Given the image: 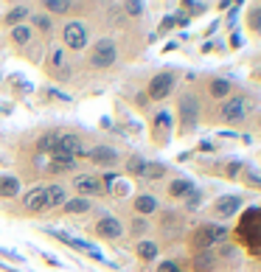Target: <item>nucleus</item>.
Wrapping results in <instances>:
<instances>
[{
	"instance_id": "41",
	"label": "nucleus",
	"mask_w": 261,
	"mask_h": 272,
	"mask_svg": "<svg viewBox=\"0 0 261 272\" xmlns=\"http://www.w3.org/2000/svg\"><path fill=\"white\" fill-rule=\"evenodd\" d=\"M239 186L247 188V191L261 194V168L253 160H244V168H241V174H239Z\"/></svg>"
},
{
	"instance_id": "13",
	"label": "nucleus",
	"mask_w": 261,
	"mask_h": 272,
	"mask_svg": "<svg viewBox=\"0 0 261 272\" xmlns=\"http://www.w3.org/2000/svg\"><path fill=\"white\" fill-rule=\"evenodd\" d=\"M96 40L90 22L85 17H73V20H62L57 26V45H62L71 56H82L87 50V45Z\"/></svg>"
},
{
	"instance_id": "3",
	"label": "nucleus",
	"mask_w": 261,
	"mask_h": 272,
	"mask_svg": "<svg viewBox=\"0 0 261 272\" xmlns=\"http://www.w3.org/2000/svg\"><path fill=\"white\" fill-rule=\"evenodd\" d=\"M261 107V96L250 87H241L236 96L219 101V104H205L202 126H230L233 132H241L247 118Z\"/></svg>"
},
{
	"instance_id": "38",
	"label": "nucleus",
	"mask_w": 261,
	"mask_h": 272,
	"mask_svg": "<svg viewBox=\"0 0 261 272\" xmlns=\"http://www.w3.org/2000/svg\"><path fill=\"white\" fill-rule=\"evenodd\" d=\"M241 12H244V14H241V26H244V31L250 34V40L261 42V0L247 3Z\"/></svg>"
},
{
	"instance_id": "54",
	"label": "nucleus",
	"mask_w": 261,
	"mask_h": 272,
	"mask_svg": "<svg viewBox=\"0 0 261 272\" xmlns=\"http://www.w3.org/2000/svg\"><path fill=\"white\" fill-rule=\"evenodd\" d=\"M253 261H255V270H258V272H261V252H258V256H255V258H253Z\"/></svg>"
},
{
	"instance_id": "29",
	"label": "nucleus",
	"mask_w": 261,
	"mask_h": 272,
	"mask_svg": "<svg viewBox=\"0 0 261 272\" xmlns=\"http://www.w3.org/2000/svg\"><path fill=\"white\" fill-rule=\"evenodd\" d=\"M3 93H6V98L15 104V101H23L29 98L31 93H34V84H31L23 73H9V76H3V87H0Z\"/></svg>"
},
{
	"instance_id": "18",
	"label": "nucleus",
	"mask_w": 261,
	"mask_h": 272,
	"mask_svg": "<svg viewBox=\"0 0 261 272\" xmlns=\"http://www.w3.org/2000/svg\"><path fill=\"white\" fill-rule=\"evenodd\" d=\"M194 168L208 177H219L227 182H239V174L244 168L241 158H227V154H216V158H194Z\"/></svg>"
},
{
	"instance_id": "27",
	"label": "nucleus",
	"mask_w": 261,
	"mask_h": 272,
	"mask_svg": "<svg viewBox=\"0 0 261 272\" xmlns=\"http://www.w3.org/2000/svg\"><path fill=\"white\" fill-rule=\"evenodd\" d=\"M34 14V3H6L0 12V31L6 34L9 28H17L23 22H29V17Z\"/></svg>"
},
{
	"instance_id": "23",
	"label": "nucleus",
	"mask_w": 261,
	"mask_h": 272,
	"mask_svg": "<svg viewBox=\"0 0 261 272\" xmlns=\"http://www.w3.org/2000/svg\"><path fill=\"white\" fill-rule=\"evenodd\" d=\"M194 188H197L194 180L185 177V174H180V172H174L160 188H157V196H160L163 205H180V202H183Z\"/></svg>"
},
{
	"instance_id": "28",
	"label": "nucleus",
	"mask_w": 261,
	"mask_h": 272,
	"mask_svg": "<svg viewBox=\"0 0 261 272\" xmlns=\"http://www.w3.org/2000/svg\"><path fill=\"white\" fill-rule=\"evenodd\" d=\"M113 124H115L113 129L118 132V135H124V138H138V135H141V129H143L141 126V118L129 112L121 101H115V107H113Z\"/></svg>"
},
{
	"instance_id": "45",
	"label": "nucleus",
	"mask_w": 261,
	"mask_h": 272,
	"mask_svg": "<svg viewBox=\"0 0 261 272\" xmlns=\"http://www.w3.org/2000/svg\"><path fill=\"white\" fill-rule=\"evenodd\" d=\"M171 31H177V26H174V14H166L160 22H157V28H155V34H152V36H155V40H157V36H169Z\"/></svg>"
},
{
	"instance_id": "34",
	"label": "nucleus",
	"mask_w": 261,
	"mask_h": 272,
	"mask_svg": "<svg viewBox=\"0 0 261 272\" xmlns=\"http://www.w3.org/2000/svg\"><path fill=\"white\" fill-rule=\"evenodd\" d=\"M68 200H71L68 182H59V180H48V182H45V208H48V219L57 214Z\"/></svg>"
},
{
	"instance_id": "9",
	"label": "nucleus",
	"mask_w": 261,
	"mask_h": 272,
	"mask_svg": "<svg viewBox=\"0 0 261 272\" xmlns=\"http://www.w3.org/2000/svg\"><path fill=\"white\" fill-rule=\"evenodd\" d=\"M230 238L244 250L247 261L261 252V205H244L230 228Z\"/></svg>"
},
{
	"instance_id": "7",
	"label": "nucleus",
	"mask_w": 261,
	"mask_h": 272,
	"mask_svg": "<svg viewBox=\"0 0 261 272\" xmlns=\"http://www.w3.org/2000/svg\"><path fill=\"white\" fill-rule=\"evenodd\" d=\"M85 236H87V242H90V238L93 242H104L107 247H113V250H129L127 236H124V219H121L115 210L101 208L93 219H87Z\"/></svg>"
},
{
	"instance_id": "5",
	"label": "nucleus",
	"mask_w": 261,
	"mask_h": 272,
	"mask_svg": "<svg viewBox=\"0 0 261 272\" xmlns=\"http://www.w3.org/2000/svg\"><path fill=\"white\" fill-rule=\"evenodd\" d=\"M183 79H185V70L177 68V64H163V68L143 70V93H146L149 104L152 107H166V101L174 98Z\"/></svg>"
},
{
	"instance_id": "50",
	"label": "nucleus",
	"mask_w": 261,
	"mask_h": 272,
	"mask_svg": "<svg viewBox=\"0 0 261 272\" xmlns=\"http://www.w3.org/2000/svg\"><path fill=\"white\" fill-rule=\"evenodd\" d=\"M188 22H191V20L183 14V12H174V26H177V28H185Z\"/></svg>"
},
{
	"instance_id": "31",
	"label": "nucleus",
	"mask_w": 261,
	"mask_h": 272,
	"mask_svg": "<svg viewBox=\"0 0 261 272\" xmlns=\"http://www.w3.org/2000/svg\"><path fill=\"white\" fill-rule=\"evenodd\" d=\"M29 26L34 28V34L40 36L45 45L57 42V26H59V22L54 20V17H48L45 12H40V8H37V3H34V14L29 17Z\"/></svg>"
},
{
	"instance_id": "2",
	"label": "nucleus",
	"mask_w": 261,
	"mask_h": 272,
	"mask_svg": "<svg viewBox=\"0 0 261 272\" xmlns=\"http://www.w3.org/2000/svg\"><path fill=\"white\" fill-rule=\"evenodd\" d=\"M171 101H174V107H171V115H174V138L188 140V138H194L202 129V115H205V101L197 87V73H185L183 84L177 87V93Z\"/></svg>"
},
{
	"instance_id": "44",
	"label": "nucleus",
	"mask_w": 261,
	"mask_h": 272,
	"mask_svg": "<svg viewBox=\"0 0 261 272\" xmlns=\"http://www.w3.org/2000/svg\"><path fill=\"white\" fill-rule=\"evenodd\" d=\"M177 12H183L188 20H194V17H202L211 12V3H194V0H183L180 6H177Z\"/></svg>"
},
{
	"instance_id": "52",
	"label": "nucleus",
	"mask_w": 261,
	"mask_h": 272,
	"mask_svg": "<svg viewBox=\"0 0 261 272\" xmlns=\"http://www.w3.org/2000/svg\"><path fill=\"white\" fill-rule=\"evenodd\" d=\"M43 258H45V264H48V266H62V264H59V261H57L54 256H43Z\"/></svg>"
},
{
	"instance_id": "19",
	"label": "nucleus",
	"mask_w": 261,
	"mask_h": 272,
	"mask_svg": "<svg viewBox=\"0 0 261 272\" xmlns=\"http://www.w3.org/2000/svg\"><path fill=\"white\" fill-rule=\"evenodd\" d=\"M68 191L71 196H82V200H90V202H107V186H104V177L93 168H85L82 174L68 180Z\"/></svg>"
},
{
	"instance_id": "43",
	"label": "nucleus",
	"mask_w": 261,
	"mask_h": 272,
	"mask_svg": "<svg viewBox=\"0 0 261 272\" xmlns=\"http://www.w3.org/2000/svg\"><path fill=\"white\" fill-rule=\"evenodd\" d=\"M191 152H194L197 158H216V154H222V144H219V140H211V138H202Z\"/></svg>"
},
{
	"instance_id": "36",
	"label": "nucleus",
	"mask_w": 261,
	"mask_h": 272,
	"mask_svg": "<svg viewBox=\"0 0 261 272\" xmlns=\"http://www.w3.org/2000/svg\"><path fill=\"white\" fill-rule=\"evenodd\" d=\"M129 250H132L135 261H138L141 266H146V270H149L152 264H155L157 258L163 256V252H160V247H157V242H155L152 236H149V238H141V242H135L132 247H129Z\"/></svg>"
},
{
	"instance_id": "33",
	"label": "nucleus",
	"mask_w": 261,
	"mask_h": 272,
	"mask_svg": "<svg viewBox=\"0 0 261 272\" xmlns=\"http://www.w3.org/2000/svg\"><path fill=\"white\" fill-rule=\"evenodd\" d=\"M121 219H124V236H127L129 247H132L135 242H141V238L152 236V219H141V216H129V214H124Z\"/></svg>"
},
{
	"instance_id": "24",
	"label": "nucleus",
	"mask_w": 261,
	"mask_h": 272,
	"mask_svg": "<svg viewBox=\"0 0 261 272\" xmlns=\"http://www.w3.org/2000/svg\"><path fill=\"white\" fill-rule=\"evenodd\" d=\"M87 166L79 158H68V154H51L48 163H45V182L48 180H59V182H68L71 177L82 174Z\"/></svg>"
},
{
	"instance_id": "42",
	"label": "nucleus",
	"mask_w": 261,
	"mask_h": 272,
	"mask_svg": "<svg viewBox=\"0 0 261 272\" xmlns=\"http://www.w3.org/2000/svg\"><path fill=\"white\" fill-rule=\"evenodd\" d=\"M149 272H185V252H177V256H160L155 264L149 266Z\"/></svg>"
},
{
	"instance_id": "46",
	"label": "nucleus",
	"mask_w": 261,
	"mask_h": 272,
	"mask_svg": "<svg viewBox=\"0 0 261 272\" xmlns=\"http://www.w3.org/2000/svg\"><path fill=\"white\" fill-rule=\"evenodd\" d=\"M241 45H244L241 31H230V34H225V50H239Z\"/></svg>"
},
{
	"instance_id": "25",
	"label": "nucleus",
	"mask_w": 261,
	"mask_h": 272,
	"mask_svg": "<svg viewBox=\"0 0 261 272\" xmlns=\"http://www.w3.org/2000/svg\"><path fill=\"white\" fill-rule=\"evenodd\" d=\"M99 210H101L99 202L82 200V196H71V200L65 202V205L51 216V219H62V222H85V219H93Z\"/></svg>"
},
{
	"instance_id": "12",
	"label": "nucleus",
	"mask_w": 261,
	"mask_h": 272,
	"mask_svg": "<svg viewBox=\"0 0 261 272\" xmlns=\"http://www.w3.org/2000/svg\"><path fill=\"white\" fill-rule=\"evenodd\" d=\"M0 210L12 219H48V208H45V182H31L23 188V194L15 202L0 205Z\"/></svg>"
},
{
	"instance_id": "10",
	"label": "nucleus",
	"mask_w": 261,
	"mask_h": 272,
	"mask_svg": "<svg viewBox=\"0 0 261 272\" xmlns=\"http://www.w3.org/2000/svg\"><path fill=\"white\" fill-rule=\"evenodd\" d=\"M127 152H129V146H124L121 140H115V138L93 135L90 138V146H87V152H85V158H82V160H85L87 168L104 174V172H115Z\"/></svg>"
},
{
	"instance_id": "4",
	"label": "nucleus",
	"mask_w": 261,
	"mask_h": 272,
	"mask_svg": "<svg viewBox=\"0 0 261 272\" xmlns=\"http://www.w3.org/2000/svg\"><path fill=\"white\" fill-rule=\"evenodd\" d=\"M191 216H185L177 205H163L155 216H152V238L157 242L163 256H177L183 252V238L185 230L191 228Z\"/></svg>"
},
{
	"instance_id": "8",
	"label": "nucleus",
	"mask_w": 261,
	"mask_h": 272,
	"mask_svg": "<svg viewBox=\"0 0 261 272\" xmlns=\"http://www.w3.org/2000/svg\"><path fill=\"white\" fill-rule=\"evenodd\" d=\"M45 48H48V45L34 34V28H31L29 22H23L17 28H9L6 34H3V50H9L15 59L37 64V68H40V62H43V56H45Z\"/></svg>"
},
{
	"instance_id": "39",
	"label": "nucleus",
	"mask_w": 261,
	"mask_h": 272,
	"mask_svg": "<svg viewBox=\"0 0 261 272\" xmlns=\"http://www.w3.org/2000/svg\"><path fill=\"white\" fill-rule=\"evenodd\" d=\"M205 200H208V191H205L202 186H197L183 202H180V205H177V208L183 210L185 216H197V214H202L205 210Z\"/></svg>"
},
{
	"instance_id": "35",
	"label": "nucleus",
	"mask_w": 261,
	"mask_h": 272,
	"mask_svg": "<svg viewBox=\"0 0 261 272\" xmlns=\"http://www.w3.org/2000/svg\"><path fill=\"white\" fill-rule=\"evenodd\" d=\"M146 160L149 158H143L141 152L129 149L127 154H124V160H121V166H118V174L124 180H129V182H138L141 174H143V168H146Z\"/></svg>"
},
{
	"instance_id": "30",
	"label": "nucleus",
	"mask_w": 261,
	"mask_h": 272,
	"mask_svg": "<svg viewBox=\"0 0 261 272\" xmlns=\"http://www.w3.org/2000/svg\"><path fill=\"white\" fill-rule=\"evenodd\" d=\"M51 238H57V242H62L65 247H71V250L76 252H85V256H90L93 261H104V256H101V250L96 247L93 242H87V238H73L71 233H65V230H48Z\"/></svg>"
},
{
	"instance_id": "1",
	"label": "nucleus",
	"mask_w": 261,
	"mask_h": 272,
	"mask_svg": "<svg viewBox=\"0 0 261 272\" xmlns=\"http://www.w3.org/2000/svg\"><path fill=\"white\" fill-rule=\"evenodd\" d=\"M155 42L149 28H129L113 31V34H99L87 45L82 56H76V73H73L71 96H96L101 93L115 76L124 73V68L146 54V48Z\"/></svg>"
},
{
	"instance_id": "37",
	"label": "nucleus",
	"mask_w": 261,
	"mask_h": 272,
	"mask_svg": "<svg viewBox=\"0 0 261 272\" xmlns=\"http://www.w3.org/2000/svg\"><path fill=\"white\" fill-rule=\"evenodd\" d=\"M26 182H23L17 174L12 172H0V205H9V202H15L17 196L23 194Z\"/></svg>"
},
{
	"instance_id": "48",
	"label": "nucleus",
	"mask_w": 261,
	"mask_h": 272,
	"mask_svg": "<svg viewBox=\"0 0 261 272\" xmlns=\"http://www.w3.org/2000/svg\"><path fill=\"white\" fill-rule=\"evenodd\" d=\"M250 82H258L261 84V54L253 56V62H250Z\"/></svg>"
},
{
	"instance_id": "56",
	"label": "nucleus",
	"mask_w": 261,
	"mask_h": 272,
	"mask_svg": "<svg viewBox=\"0 0 261 272\" xmlns=\"http://www.w3.org/2000/svg\"><path fill=\"white\" fill-rule=\"evenodd\" d=\"M258 168H261V166H258Z\"/></svg>"
},
{
	"instance_id": "16",
	"label": "nucleus",
	"mask_w": 261,
	"mask_h": 272,
	"mask_svg": "<svg viewBox=\"0 0 261 272\" xmlns=\"http://www.w3.org/2000/svg\"><path fill=\"white\" fill-rule=\"evenodd\" d=\"M247 205V196L244 194H216L208 205H205L202 210V219H208V222H216V224H227L230 219H236V216L244 210Z\"/></svg>"
},
{
	"instance_id": "6",
	"label": "nucleus",
	"mask_w": 261,
	"mask_h": 272,
	"mask_svg": "<svg viewBox=\"0 0 261 272\" xmlns=\"http://www.w3.org/2000/svg\"><path fill=\"white\" fill-rule=\"evenodd\" d=\"M40 70L45 76V84L51 87H59L65 93H71V84H73V73H76V56H71L62 45L51 42L45 48V56L40 62Z\"/></svg>"
},
{
	"instance_id": "26",
	"label": "nucleus",
	"mask_w": 261,
	"mask_h": 272,
	"mask_svg": "<svg viewBox=\"0 0 261 272\" xmlns=\"http://www.w3.org/2000/svg\"><path fill=\"white\" fill-rule=\"evenodd\" d=\"M171 174H174V168H171L169 163H163V160H146V168H143V174H141L138 182H141V188L157 194V188H160Z\"/></svg>"
},
{
	"instance_id": "17",
	"label": "nucleus",
	"mask_w": 261,
	"mask_h": 272,
	"mask_svg": "<svg viewBox=\"0 0 261 272\" xmlns=\"http://www.w3.org/2000/svg\"><path fill=\"white\" fill-rule=\"evenodd\" d=\"M146 135L155 149H166L174 140V115L169 107H155L146 115Z\"/></svg>"
},
{
	"instance_id": "55",
	"label": "nucleus",
	"mask_w": 261,
	"mask_h": 272,
	"mask_svg": "<svg viewBox=\"0 0 261 272\" xmlns=\"http://www.w3.org/2000/svg\"><path fill=\"white\" fill-rule=\"evenodd\" d=\"M3 76H6V73H3V70H0V87H3Z\"/></svg>"
},
{
	"instance_id": "15",
	"label": "nucleus",
	"mask_w": 261,
	"mask_h": 272,
	"mask_svg": "<svg viewBox=\"0 0 261 272\" xmlns=\"http://www.w3.org/2000/svg\"><path fill=\"white\" fill-rule=\"evenodd\" d=\"M90 138L93 132L82 129L79 124H59V132H57V144H54V152L51 154H68V158H85L87 146H90ZM85 163V160H82Z\"/></svg>"
},
{
	"instance_id": "47",
	"label": "nucleus",
	"mask_w": 261,
	"mask_h": 272,
	"mask_svg": "<svg viewBox=\"0 0 261 272\" xmlns=\"http://www.w3.org/2000/svg\"><path fill=\"white\" fill-rule=\"evenodd\" d=\"M199 50H202V54H222V50H225V40H205Z\"/></svg>"
},
{
	"instance_id": "49",
	"label": "nucleus",
	"mask_w": 261,
	"mask_h": 272,
	"mask_svg": "<svg viewBox=\"0 0 261 272\" xmlns=\"http://www.w3.org/2000/svg\"><path fill=\"white\" fill-rule=\"evenodd\" d=\"M12 112H15V104L9 98H0V115H12Z\"/></svg>"
},
{
	"instance_id": "21",
	"label": "nucleus",
	"mask_w": 261,
	"mask_h": 272,
	"mask_svg": "<svg viewBox=\"0 0 261 272\" xmlns=\"http://www.w3.org/2000/svg\"><path fill=\"white\" fill-rule=\"evenodd\" d=\"M90 3L93 0H43V3H37V8L54 17L57 22H62L73 20V17H85L90 12Z\"/></svg>"
},
{
	"instance_id": "22",
	"label": "nucleus",
	"mask_w": 261,
	"mask_h": 272,
	"mask_svg": "<svg viewBox=\"0 0 261 272\" xmlns=\"http://www.w3.org/2000/svg\"><path fill=\"white\" fill-rule=\"evenodd\" d=\"M213 261H216V272H241L247 264V256L233 238H225L213 247Z\"/></svg>"
},
{
	"instance_id": "14",
	"label": "nucleus",
	"mask_w": 261,
	"mask_h": 272,
	"mask_svg": "<svg viewBox=\"0 0 261 272\" xmlns=\"http://www.w3.org/2000/svg\"><path fill=\"white\" fill-rule=\"evenodd\" d=\"M197 87L205 104H219V101L236 96L244 84L225 73H197Z\"/></svg>"
},
{
	"instance_id": "11",
	"label": "nucleus",
	"mask_w": 261,
	"mask_h": 272,
	"mask_svg": "<svg viewBox=\"0 0 261 272\" xmlns=\"http://www.w3.org/2000/svg\"><path fill=\"white\" fill-rule=\"evenodd\" d=\"M230 238V228L227 224H216L208 219H194L191 228L185 230L183 238V252L185 256H197V252H208L213 250L219 242Z\"/></svg>"
},
{
	"instance_id": "53",
	"label": "nucleus",
	"mask_w": 261,
	"mask_h": 272,
	"mask_svg": "<svg viewBox=\"0 0 261 272\" xmlns=\"http://www.w3.org/2000/svg\"><path fill=\"white\" fill-rule=\"evenodd\" d=\"M171 50H177V42H169V45H163V54H171Z\"/></svg>"
},
{
	"instance_id": "51",
	"label": "nucleus",
	"mask_w": 261,
	"mask_h": 272,
	"mask_svg": "<svg viewBox=\"0 0 261 272\" xmlns=\"http://www.w3.org/2000/svg\"><path fill=\"white\" fill-rule=\"evenodd\" d=\"M194 158H197L194 152H183V154H177V160H180V163H185V160H194Z\"/></svg>"
},
{
	"instance_id": "20",
	"label": "nucleus",
	"mask_w": 261,
	"mask_h": 272,
	"mask_svg": "<svg viewBox=\"0 0 261 272\" xmlns=\"http://www.w3.org/2000/svg\"><path fill=\"white\" fill-rule=\"evenodd\" d=\"M163 208L160 196L155 191H146V188H135L132 196H129L124 205H118V214H129V216H141V219H152L157 210Z\"/></svg>"
},
{
	"instance_id": "40",
	"label": "nucleus",
	"mask_w": 261,
	"mask_h": 272,
	"mask_svg": "<svg viewBox=\"0 0 261 272\" xmlns=\"http://www.w3.org/2000/svg\"><path fill=\"white\" fill-rule=\"evenodd\" d=\"M185 272H216L213 250L197 252V256H185Z\"/></svg>"
},
{
	"instance_id": "32",
	"label": "nucleus",
	"mask_w": 261,
	"mask_h": 272,
	"mask_svg": "<svg viewBox=\"0 0 261 272\" xmlns=\"http://www.w3.org/2000/svg\"><path fill=\"white\" fill-rule=\"evenodd\" d=\"M34 96H37V104H40V107H71V104H76V98H73L71 93H65V90L51 87V84L37 87Z\"/></svg>"
}]
</instances>
